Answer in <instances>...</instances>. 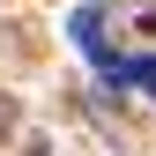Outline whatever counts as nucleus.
Returning <instances> with one entry per match:
<instances>
[{"label":"nucleus","instance_id":"nucleus-1","mask_svg":"<svg viewBox=\"0 0 156 156\" xmlns=\"http://www.w3.org/2000/svg\"><path fill=\"white\" fill-rule=\"evenodd\" d=\"M104 82H112V89H149V104H156V52H141V60H119Z\"/></svg>","mask_w":156,"mask_h":156}]
</instances>
